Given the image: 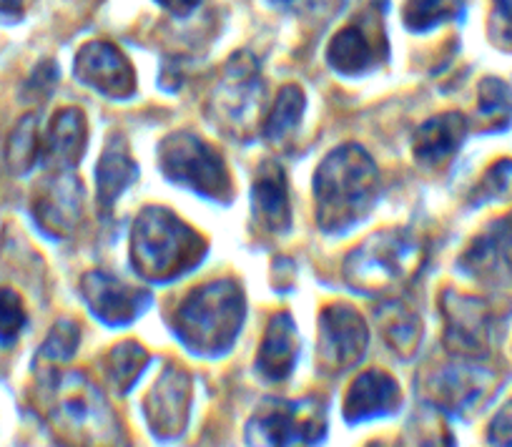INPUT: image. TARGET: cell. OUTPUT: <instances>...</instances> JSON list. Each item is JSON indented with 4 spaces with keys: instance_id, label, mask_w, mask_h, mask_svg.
<instances>
[{
    "instance_id": "cell-1",
    "label": "cell",
    "mask_w": 512,
    "mask_h": 447,
    "mask_svg": "<svg viewBox=\"0 0 512 447\" xmlns=\"http://www.w3.org/2000/svg\"><path fill=\"white\" fill-rule=\"evenodd\" d=\"M379 174L372 156L357 144L334 149L314 174L317 224L327 234H347L377 199Z\"/></svg>"
},
{
    "instance_id": "cell-2",
    "label": "cell",
    "mask_w": 512,
    "mask_h": 447,
    "mask_svg": "<svg viewBox=\"0 0 512 447\" xmlns=\"http://www.w3.org/2000/svg\"><path fill=\"white\" fill-rule=\"evenodd\" d=\"M206 257V242L164 206H146L131 234V264L149 282L184 277Z\"/></svg>"
},
{
    "instance_id": "cell-3",
    "label": "cell",
    "mask_w": 512,
    "mask_h": 447,
    "mask_svg": "<svg viewBox=\"0 0 512 447\" xmlns=\"http://www.w3.org/2000/svg\"><path fill=\"white\" fill-rule=\"evenodd\" d=\"M244 322V292L234 279L201 284L179 304L174 329L199 355H221L234 345Z\"/></svg>"
},
{
    "instance_id": "cell-4",
    "label": "cell",
    "mask_w": 512,
    "mask_h": 447,
    "mask_svg": "<svg viewBox=\"0 0 512 447\" xmlns=\"http://www.w3.org/2000/svg\"><path fill=\"white\" fill-rule=\"evenodd\" d=\"M422 247L402 229L377 232L359 244L344 262V277L354 289L374 294L410 279L420 269Z\"/></svg>"
},
{
    "instance_id": "cell-5",
    "label": "cell",
    "mask_w": 512,
    "mask_h": 447,
    "mask_svg": "<svg viewBox=\"0 0 512 447\" xmlns=\"http://www.w3.org/2000/svg\"><path fill=\"white\" fill-rule=\"evenodd\" d=\"M159 166L166 179L194 194L214 201L231 199V176L221 154L189 131H176L161 141Z\"/></svg>"
},
{
    "instance_id": "cell-6",
    "label": "cell",
    "mask_w": 512,
    "mask_h": 447,
    "mask_svg": "<svg viewBox=\"0 0 512 447\" xmlns=\"http://www.w3.org/2000/svg\"><path fill=\"white\" fill-rule=\"evenodd\" d=\"M73 76L108 98H128L136 91L134 66L106 41H91L76 53Z\"/></svg>"
},
{
    "instance_id": "cell-7",
    "label": "cell",
    "mask_w": 512,
    "mask_h": 447,
    "mask_svg": "<svg viewBox=\"0 0 512 447\" xmlns=\"http://www.w3.org/2000/svg\"><path fill=\"white\" fill-rule=\"evenodd\" d=\"M322 430V412H317L314 405L304 412V405L279 402L269 412L254 417L249 435H256L259 447H307L322 437Z\"/></svg>"
},
{
    "instance_id": "cell-8",
    "label": "cell",
    "mask_w": 512,
    "mask_h": 447,
    "mask_svg": "<svg viewBox=\"0 0 512 447\" xmlns=\"http://www.w3.org/2000/svg\"><path fill=\"white\" fill-rule=\"evenodd\" d=\"M369 332L364 319L347 304H334L319 317V355L329 370H347L362 360Z\"/></svg>"
},
{
    "instance_id": "cell-9",
    "label": "cell",
    "mask_w": 512,
    "mask_h": 447,
    "mask_svg": "<svg viewBox=\"0 0 512 447\" xmlns=\"http://www.w3.org/2000/svg\"><path fill=\"white\" fill-rule=\"evenodd\" d=\"M88 307L101 322L111 327L134 322L151 304V294L136 289L108 272H88L81 282Z\"/></svg>"
},
{
    "instance_id": "cell-10",
    "label": "cell",
    "mask_w": 512,
    "mask_h": 447,
    "mask_svg": "<svg viewBox=\"0 0 512 447\" xmlns=\"http://www.w3.org/2000/svg\"><path fill=\"white\" fill-rule=\"evenodd\" d=\"M83 186L73 171H53L33 199V216L38 227L51 237H68L81 221Z\"/></svg>"
},
{
    "instance_id": "cell-11",
    "label": "cell",
    "mask_w": 512,
    "mask_h": 447,
    "mask_svg": "<svg viewBox=\"0 0 512 447\" xmlns=\"http://www.w3.org/2000/svg\"><path fill=\"white\" fill-rule=\"evenodd\" d=\"M249 56H234L231 58L229 68L224 73V81H221L219 93H216V106H219V114L224 119H229V124L234 129L246 124L256 108L262 106V81H259V71L251 61H246Z\"/></svg>"
},
{
    "instance_id": "cell-12",
    "label": "cell",
    "mask_w": 512,
    "mask_h": 447,
    "mask_svg": "<svg viewBox=\"0 0 512 447\" xmlns=\"http://www.w3.org/2000/svg\"><path fill=\"white\" fill-rule=\"evenodd\" d=\"M256 219L269 232H287L292 227V204H289L287 174L277 161H264L256 171L254 191H251Z\"/></svg>"
},
{
    "instance_id": "cell-13",
    "label": "cell",
    "mask_w": 512,
    "mask_h": 447,
    "mask_svg": "<svg viewBox=\"0 0 512 447\" xmlns=\"http://www.w3.org/2000/svg\"><path fill=\"white\" fill-rule=\"evenodd\" d=\"M86 141V116L78 108H63L51 121V129L41 144V156L48 169L73 171L86 151Z\"/></svg>"
},
{
    "instance_id": "cell-14",
    "label": "cell",
    "mask_w": 512,
    "mask_h": 447,
    "mask_svg": "<svg viewBox=\"0 0 512 447\" xmlns=\"http://www.w3.org/2000/svg\"><path fill=\"white\" fill-rule=\"evenodd\" d=\"M136 176H139V166L128 154L126 139L123 136H111L96 166V196L103 214L113 209L118 196L134 184Z\"/></svg>"
},
{
    "instance_id": "cell-15",
    "label": "cell",
    "mask_w": 512,
    "mask_h": 447,
    "mask_svg": "<svg viewBox=\"0 0 512 447\" xmlns=\"http://www.w3.org/2000/svg\"><path fill=\"white\" fill-rule=\"evenodd\" d=\"M189 410V377L181 370H169L154 387L149 400V417L161 435H179Z\"/></svg>"
},
{
    "instance_id": "cell-16",
    "label": "cell",
    "mask_w": 512,
    "mask_h": 447,
    "mask_svg": "<svg viewBox=\"0 0 512 447\" xmlns=\"http://www.w3.org/2000/svg\"><path fill=\"white\" fill-rule=\"evenodd\" d=\"M294 360H297V327L292 314L279 312L269 322L256 367L267 380L279 382L292 372Z\"/></svg>"
},
{
    "instance_id": "cell-17",
    "label": "cell",
    "mask_w": 512,
    "mask_h": 447,
    "mask_svg": "<svg viewBox=\"0 0 512 447\" xmlns=\"http://www.w3.org/2000/svg\"><path fill=\"white\" fill-rule=\"evenodd\" d=\"M397 405H400L397 382L390 375H384V372L372 370L357 377V382H354L347 395L344 412H347L349 420H367V417L387 415Z\"/></svg>"
},
{
    "instance_id": "cell-18",
    "label": "cell",
    "mask_w": 512,
    "mask_h": 447,
    "mask_svg": "<svg viewBox=\"0 0 512 447\" xmlns=\"http://www.w3.org/2000/svg\"><path fill=\"white\" fill-rule=\"evenodd\" d=\"M467 134L465 119L460 114H442L425 121L415 134V159L422 166H437L460 149Z\"/></svg>"
},
{
    "instance_id": "cell-19",
    "label": "cell",
    "mask_w": 512,
    "mask_h": 447,
    "mask_svg": "<svg viewBox=\"0 0 512 447\" xmlns=\"http://www.w3.org/2000/svg\"><path fill=\"white\" fill-rule=\"evenodd\" d=\"M327 61L337 73L357 76V73H367L369 68L377 66L379 58L367 33L357 26H347L329 41Z\"/></svg>"
},
{
    "instance_id": "cell-20",
    "label": "cell",
    "mask_w": 512,
    "mask_h": 447,
    "mask_svg": "<svg viewBox=\"0 0 512 447\" xmlns=\"http://www.w3.org/2000/svg\"><path fill=\"white\" fill-rule=\"evenodd\" d=\"M304 106H307V101H304L302 88L284 86L282 91H279L277 103H274L267 124H264V136H267V141L282 144L284 139H289V136L297 131V126L302 124Z\"/></svg>"
},
{
    "instance_id": "cell-21",
    "label": "cell",
    "mask_w": 512,
    "mask_h": 447,
    "mask_svg": "<svg viewBox=\"0 0 512 447\" xmlns=\"http://www.w3.org/2000/svg\"><path fill=\"white\" fill-rule=\"evenodd\" d=\"M374 317L379 319L382 334L395 350L410 352L412 347L417 345V340H420V322H417L415 314H412L405 304L397 302V299L384 302L382 307L374 312Z\"/></svg>"
},
{
    "instance_id": "cell-22",
    "label": "cell",
    "mask_w": 512,
    "mask_h": 447,
    "mask_svg": "<svg viewBox=\"0 0 512 447\" xmlns=\"http://www.w3.org/2000/svg\"><path fill=\"white\" fill-rule=\"evenodd\" d=\"M41 159V139H38V119L36 116H26L21 124L13 129L11 139H8L6 161L8 169L13 174H28Z\"/></svg>"
},
{
    "instance_id": "cell-23",
    "label": "cell",
    "mask_w": 512,
    "mask_h": 447,
    "mask_svg": "<svg viewBox=\"0 0 512 447\" xmlns=\"http://www.w3.org/2000/svg\"><path fill=\"white\" fill-rule=\"evenodd\" d=\"M462 13V0H407L402 21L410 31L427 33Z\"/></svg>"
},
{
    "instance_id": "cell-24",
    "label": "cell",
    "mask_w": 512,
    "mask_h": 447,
    "mask_svg": "<svg viewBox=\"0 0 512 447\" xmlns=\"http://www.w3.org/2000/svg\"><path fill=\"white\" fill-rule=\"evenodd\" d=\"M146 362H149V355H146V350L141 345H136V342H123V345H118L116 350L111 352L113 385L121 392L131 390V385L139 380Z\"/></svg>"
},
{
    "instance_id": "cell-25",
    "label": "cell",
    "mask_w": 512,
    "mask_h": 447,
    "mask_svg": "<svg viewBox=\"0 0 512 447\" xmlns=\"http://www.w3.org/2000/svg\"><path fill=\"white\" fill-rule=\"evenodd\" d=\"M26 324V307L13 289L0 287V342H13Z\"/></svg>"
},
{
    "instance_id": "cell-26",
    "label": "cell",
    "mask_w": 512,
    "mask_h": 447,
    "mask_svg": "<svg viewBox=\"0 0 512 447\" xmlns=\"http://www.w3.org/2000/svg\"><path fill=\"white\" fill-rule=\"evenodd\" d=\"M78 347V327L73 322H61L53 327L51 337L43 345V357L51 360H68Z\"/></svg>"
},
{
    "instance_id": "cell-27",
    "label": "cell",
    "mask_w": 512,
    "mask_h": 447,
    "mask_svg": "<svg viewBox=\"0 0 512 447\" xmlns=\"http://www.w3.org/2000/svg\"><path fill=\"white\" fill-rule=\"evenodd\" d=\"M56 78H58L56 66H53V63H43V66L36 68V73H33L31 81H28L26 91L28 93H36V96H41V98L48 96V93H51V86H53V81H56Z\"/></svg>"
},
{
    "instance_id": "cell-28",
    "label": "cell",
    "mask_w": 512,
    "mask_h": 447,
    "mask_svg": "<svg viewBox=\"0 0 512 447\" xmlns=\"http://www.w3.org/2000/svg\"><path fill=\"white\" fill-rule=\"evenodd\" d=\"M164 11L174 13V16H189L191 11L199 8L201 0H156Z\"/></svg>"
},
{
    "instance_id": "cell-29",
    "label": "cell",
    "mask_w": 512,
    "mask_h": 447,
    "mask_svg": "<svg viewBox=\"0 0 512 447\" xmlns=\"http://www.w3.org/2000/svg\"><path fill=\"white\" fill-rule=\"evenodd\" d=\"M26 8V0H0V16L18 18Z\"/></svg>"
},
{
    "instance_id": "cell-30",
    "label": "cell",
    "mask_w": 512,
    "mask_h": 447,
    "mask_svg": "<svg viewBox=\"0 0 512 447\" xmlns=\"http://www.w3.org/2000/svg\"><path fill=\"white\" fill-rule=\"evenodd\" d=\"M495 11L512 28V0H495Z\"/></svg>"
},
{
    "instance_id": "cell-31",
    "label": "cell",
    "mask_w": 512,
    "mask_h": 447,
    "mask_svg": "<svg viewBox=\"0 0 512 447\" xmlns=\"http://www.w3.org/2000/svg\"><path fill=\"white\" fill-rule=\"evenodd\" d=\"M279 3H287V0H279Z\"/></svg>"
}]
</instances>
